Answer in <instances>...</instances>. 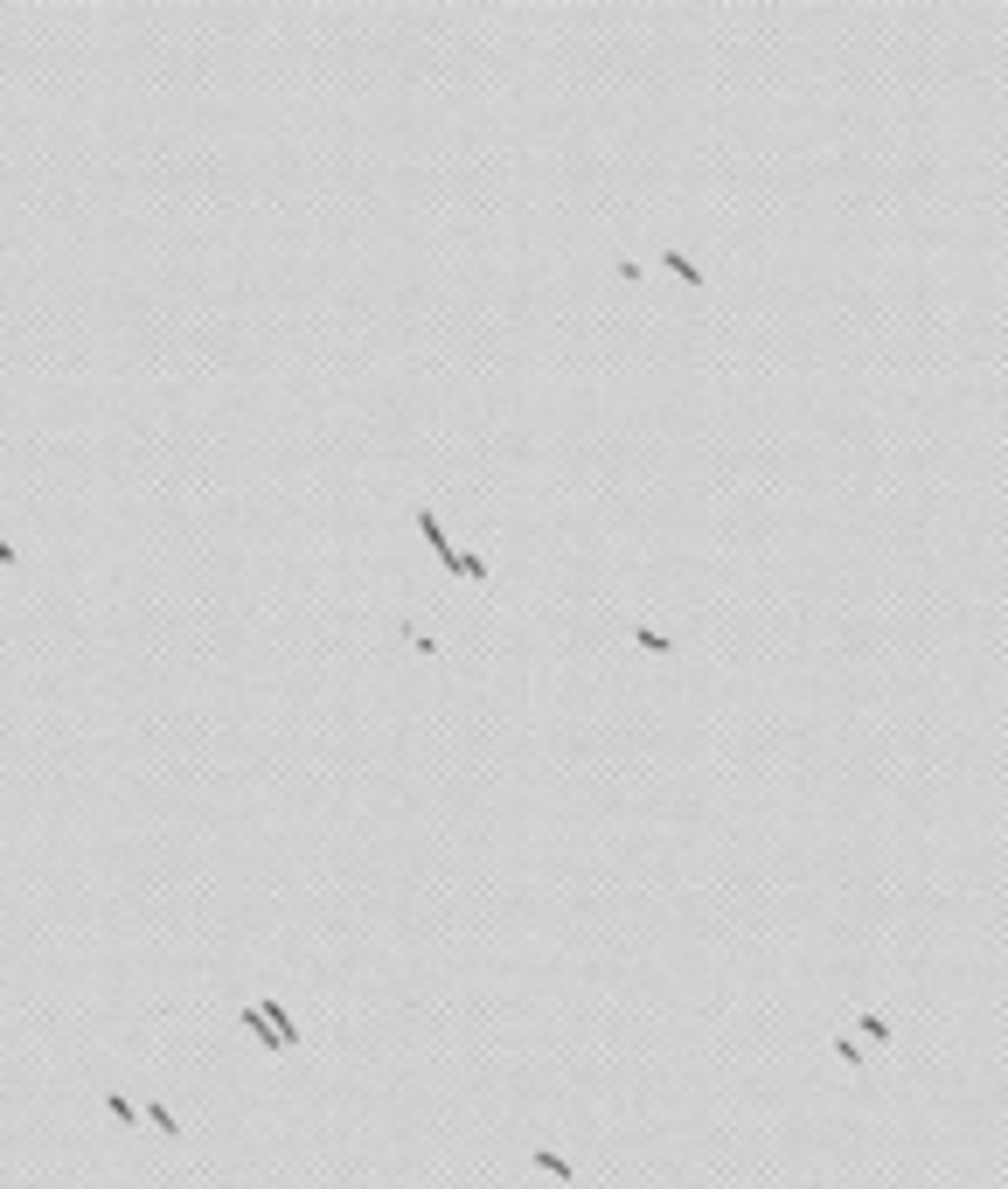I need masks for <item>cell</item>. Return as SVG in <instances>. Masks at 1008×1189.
Here are the masks:
<instances>
[{
    "mask_svg": "<svg viewBox=\"0 0 1008 1189\" xmlns=\"http://www.w3.org/2000/svg\"><path fill=\"white\" fill-rule=\"evenodd\" d=\"M536 1169H550L556 1183H570V1176H577V1169H570V1162H563V1155H550V1148H536Z\"/></svg>",
    "mask_w": 1008,
    "mask_h": 1189,
    "instance_id": "obj_1",
    "label": "cell"
},
{
    "mask_svg": "<svg viewBox=\"0 0 1008 1189\" xmlns=\"http://www.w3.org/2000/svg\"><path fill=\"white\" fill-rule=\"evenodd\" d=\"M633 641H640L647 654H675V641H668V634H654V627H633Z\"/></svg>",
    "mask_w": 1008,
    "mask_h": 1189,
    "instance_id": "obj_2",
    "label": "cell"
},
{
    "mask_svg": "<svg viewBox=\"0 0 1008 1189\" xmlns=\"http://www.w3.org/2000/svg\"><path fill=\"white\" fill-rule=\"evenodd\" d=\"M147 1120H154V1127H161V1134H168V1141H182V1120H175V1113H168V1106H147Z\"/></svg>",
    "mask_w": 1008,
    "mask_h": 1189,
    "instance_id": "obj_3",
    "label": "cell"
},
{
    "mask_svg": "<svg viewBox=\"0 0 1008 1189\" xmlns=\"http://www.w3.org/2000/svg\"><path fill=\"white\" fill-rule=\"evenodd\" d=\"M862 1036H869V1043H883V1050H890V1022H883V1015H862Z\"/></svg>",
    "mask_w": 1008,
    "mask_h": 1189,
    "instance_id": "obj_4",
    "label": "cell"
},
{
    "mask_svg": "<svg viewBox=\"0 0 1008 1189\" xmlns=\"http://www.w3.org/2000/svg\"><path fill=\"white\" fill-rule=\"evenodd\" d=\"M668 272H675V278H689V285H703V272H696V265H689L682 251H668Z\"/></svg>",
    "mask_w": 1008,
    "mask_h": 1189,
    "instance_id": "obj_5",
    "label": "cell"
},
{
    "mask_svg": "<svg viewBox=\"0 0 1008 1189\" xmlns=\"http://www.w3.org/2000/svg\"><path fill=\"white\" fill-rule=\"evenodd\" d=\"M0 563H21V556H14V543H0Z\"/></svg>",
    "mask_w": 1008,
    "mask_h": 1189,
    "instance_id": "obj_6",
    "label": "cell"
}]
</instances>
